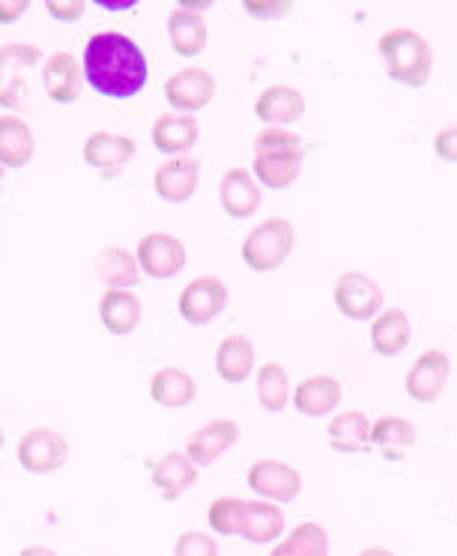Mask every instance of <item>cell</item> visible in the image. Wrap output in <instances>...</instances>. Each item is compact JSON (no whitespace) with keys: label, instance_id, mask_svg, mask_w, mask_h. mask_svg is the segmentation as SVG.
Masks as SVG:
<instances>
[{"label":"cell","instance_id":"6da1fadb","mask_svg":"<svg viewBox=\"0 0 457 556\" xmlns=\"http://www.w3.org/2000/svg\"><path fill=\"white\" fill-rule=\"evenodd\" d=\"M81 66H85L87 85L93 87L99 97L114 99V102L138 97L150 78V61L144 49L117 30H105L87 39Z\"/></svg>","mask_w":457,"mask_h":556},{"label":"cell","instance_id":"7a4b0ae2","mask_svg":"<svg viewBox=\"0 0 457 556\" xmlns=\"http://www.w3.org/2000/svg\"><path fill=\"white\" fill-rule=\"evenodd\" d=\"M377 49H380L385 73H389L392 81L412 87V90H419V87L431 81L433 49L419 30H409V27L385 30L380 42H377Z\"/></svg>","mask_w":457,"mask_h":556},{"label":"cell","instance_id":"3957f363","mask_svg":"<svg viewBox=\"0 0 457 556\" xmlns=\"http://www.w3.org/2000/svg\"><path fill=\"white\" fill-rule=\"evenodd\" d=\"M296 245V230L288 218H266L242 242V264L252 273H272L288 261Z\"/></svg>","mask_w":457,"mask_h":556},{"label":"cell","instance_id":"277c9868","mask_svg":"<svg viewBox=\"0 0 457 556\" xmlns=\"http://www.w3.org/2000/svg\"><path fill=\"white\" fill-rule=\"evenodd\" d=\"M39 63H46V54L34 42H10L0 49V109H25L27 73Z\"/></svg>","mask_w":457,"mask_h":556},{"label":"cell","instance_id":"5b68a950","mask_svg":"<svg viewBox=\"0 0 457 556\" xmlns=\"http://www.w3.org/2000/svg\"><path fill=\"white\" fill-rule=\"evenodd\" d=\"M15 458L22 464V470L34 472V476H49L66 467L69 460V440L58 428H30L15 448Z\"/></svg>","mask_w":457,"mask_h":556},{"label":"cell","instance_id":"8992f818","mask_svg":"<svg viewBox=\"0 0 457 556\" xmlns=\"http://www.w3.org/2000/svg\"><path fill=\"white\" fill-rule=\"evenodd\" d=\"M228 285L216 276H201L182 288L177 308L189 327H206L228 308Z\"/></svg>","mask_w":457,"mask_h":556},{"label":"cell","instance_id":"52a82bcc","mask_svg":"<svg viewBox=\"0 0 457 556\" xmlns=\"http://www.w3.org/2000/svg\"><path fill=\"white\" fill-rule=\"evenodd\" d=\"M335 305L341 315L356 324L373 320V317L383 312V288L365 273H344L335 281Z\"/></svg>","mask_w":457,"mask_h":556},{"label":"cell","instance_id":"ba28073f","mask_svg":"<svg viewBox=\"0 0 457 556\" xmlns=\"http://www.w3.org/2000/svg\"><path fill=\"white\" fill-rule=\"evenodd\" d=\"M135 257H138V266H141L144 276L165 281V278L180 276L189 254H186V245H182L180 237L165 233V230H153V233H144L138 240Z\"/></svg>","mask_w":457,"mask_h":556},{"label":"cell","instance_id":"9c48e42d","mask_svg":"<svg viewBox=\"0 0 457 556\" xmlns=\"http://www.w3.org/2000/svg\"><path fill=\"white\" fill-rule=\"evenodd\" d=\"M216 78L206 70H198V66H186L165 81V99H168L170 111L192 114V117L216 99Z\"/></svg>","mask_w":457,"mask_h":556},{"label":"cell","instance_id":"30bf717a","mask_svg":"<svg viewBox=\"0 0 457 556\" xmlns=\"http://www.w3.org/2000/svg\"><path fill=\"white\" fill-rule=\"evenodd\" d=\"M249 488L269 503H293L302 494V472L276 458L254 460L249 467Z\"/></svg>","mask_w":457,"mask_h":556},{"label":"cell","instance_id":"8fae6325","mask_svg":"<svg viewBox=\"0 0 457 556\" xmlns=\"http://www.w3.org/2000/svg\"><path fill=\"white\" fill-rule=\"evenodd\" d=\"M135 153H138L135 138H129V135L105 132V129L90 135L85 141V150H81L87 168H93L99 177H105V180H114L117 174H123V168L132 162Z\"/></svg>","mask_w":457,"mask_h":556},{"label":"cell","instance_id":"7c38bea8","mask_svg":"<svg viewBox=\"0 0 457 556\" xmlns=\"http://www.w3.org/2000/svg\"><path fill=\"white\" fill-rule=\"evenodd\" d=\"M240 434H242L240 422H233V419H213V422L201 425L194 434H189L182 452H186L189 460H192L194 467L201 470V467L216 464L221 455H228L230 448L237 446Z\"/></svg>","mask_w":457,"mask_h":556},{"label":"cell","instance_id":"4fadbf2b","mask_svg":"<svg viewBox=\"0 0 457 556\" xmlns=\"http://www.w3.org/2000/svg\"><path fill=\"white\" fill-rule=\"evenodd\" d=\"M448 375H452L448 353L424 351L407 371L404 389H407V395L412 401H419V404H433V401L445 392Z\"/></svg>","mask_w":457,"mask_h":556},{"label":"cell","instance_id":"5bb4252c","mask_svg":"<svg viewBox=\"0 0 457 556\" xmlns=\"http://www.w3.org/2000/svg\"><path fill=\"white\" fill-rule=\"evenodd\" d=\"M85 66L75 61L69 51H54L42 63V87L49 93L51 102L58 105H73L85 90Z\"/></svg>","mask_w":457,"mask_h":556},{"label":"cell","instance_id":"9a60e30c","mask_svg":"<svg viewBox=\"0 0 457 556\" xmlns=\"http://www.w3.org/2000/svg\"><path fill=\"white\" fill-rule=\"evenodd\" d=\"M198 182H201V162L194 156H177L158 165L153 189L165 204H186L198 192Z\"/></svg>","mask_w":457,"mask_h":556},{"label":"cell","instance_id":"2e32d148","mask_svg":"<svg viewBox=\"0 0 457 556\" xmlns=\"http://www.w3.org/2000/svg\"><path fill=\"white\" fill-rule=\"evenodd\" d=\"M218 198H221V210L230 218H249L254 216L261 204H264V192L261 182L254 180V174L249 168H230L221 177L218 186Z\"/></svg>","mask_w":457,"mask_h":556},{"label":"cell","instance_id":"e0dca14e","mask_svg":"<svg viewBox=\"0 0 457 556\" xmlns=\"http://www.w3.org/2000/svg\"><path fill=\"white\" fill-rule=\"evenodd\" d=\"M201 138V126L192 114H177V111H165L158 114L153 123V147L168 159L186 156Z\"/></svg>","mask_w":457,"mask_h":556},{"label":"cell","instance_id":"ac0fdd59","mask_svg":"<svg viewBox=\"0 0 457 556\" xmlns=\"http://www.w3.org/2000/svg\"><path fill=\"white\" fill-rule=\"evenodd\" d=\"M341 399H344V392H341L338 377L332 375H314L293 389V407L308 419L332 416L341 407Z\"/></svg>","mask_w":457,"mask_h":556},{"label":"cell","instance_id":"d6986e66","mask_svg":"<svg viewBox=\"0 0 457 556\" xmlns=\"http://www.w3.org/2000/svg\"><path fill=\"white\" fill-rule=\"evenodd\" d=\"M284 511L278 503L269 500H245L242 506V523L240 535L252 544H272L281 542L284 535Z\"/></svg>","mask_w":457,"mask_h":556},{"label":"cell","instance_id":"ffe728a7","mask_svg":"<svg viewBox=\"0 0 457 556\" xmlns=\"http://www.w3.org/2000/svg\"><path fill=\"white\" fill-rule=\"evenodd\" d=\"M147 467H150L156 491L165 500H170V503L180 500L198 482V467L189 460L186 452H168V455H162L158 460H147Z\"/></svg>","mask_w":457,"mask_h":556},{"label":"cell","instance_id":"44dd1931","mask_svg":"<svg viewBox=\"0 0 457 556\" xmlns=\"http://www.w3.org/2000/svg\"><path fill=\"white\" fill-rule=\"evenodd\" d=\"M93 273L109 288V291H132L141 281V266L138 257L123 245H105L102 252L93 257Z\"/></svg>","mask_w":457,"mask_h":556},{"label":"cell","instance_id":"7402d4cb","mask_svg":"<svg viewBox=\"0 0 457 556\" xmlns=\"http://www.w3.org/2000/svg\"><path fill=\"white\" fill-rule=\"evenodd\" d=\"M254 114L257 121H264L266 126H284L302 121L305 114V97L296 87L290 85H272L266 87L264 93L254 102Z\"/></svg>","mask_w":457,"mask_h":556},{"label":"cell","instance_id":"603a6c76","mask_svg":"<svg viewBox=\"0 0 457 556\" xmlns=\"http://www.w3.org/2000/svg\"><path fill=\"white\" fill-rule=\"evenodd\" d=\"M99 317L102 327L109 329L111 336H132L135 329L141 327L144 317V303L138 300L135 291H105L99 300Z\"/></svg>","mask_w":457,"mask_h":556},{"label":"cell","instance_id":"cb8c5ba5","mask_svg":"<svg viewBox=\"0 0 457 556\" xmlns=\"http://www.w3.org/2000/svg\"><path fill=\"white\" fill-rule=\"evenodd\" d=\"M371 428L373 422L361 410H344L332 416V422L326 428L329 434V446L335 452H347V455H365L371 452Z\"/></svg>","mask_w":457,"mask_h":556},{"label":"cell","instance_id":"d4e9b609","mask_svg":"<svg viewBox=\"0 0 457 556\" xmlns=\"http://www.w3.org/2000/svg\"><path fill=\"white\" fill-rule=\"evenodd\" d=\"M194 395H198V383L186 368L168 365V368H158L156 375L150 377V399L156 401L158 407L182 410L192 404Z\"/></svg>","mask_w":457,"mask_h":556},{"label":"cell","instance_id":"484cf974","mask_svg":"<svg viewBox=\"0 0 457 556\" xmlns=\"http://www.w3.org/2000/svg\"><path fill=\"white\" fill-rule=\"evenodd\" d=\"M37 153L34 129L18 114L0 117V165L3 168H25Z\"/></svg>","mask_w":457,"mask_h":556},{"label":"cell","instance_id":"4316f807","mask_svg":"<svg viewBox=\"0 0 457 556\" xmlns=\"http://www.w3.org/2000/svg\"><path fill=\"white\" fill-rule=\"evenodd\" d=\"M409 339H412V327H409L407 312L401 308H383L371 320V348L385 359L407 351Z\"/></svg>","mask_w":457,"mask_h":556},{"label":"cell","instance_id":"83f0119b","mask_svg":"<svg viewBox=\"0 0 457 556\" xmlns=\"http://www.w3.org/2000/svg\"><path fill=\"white\" fill-rule=\"evenodd\" d=\"M373 448L389 460H404L416 446V425L404 416H380L371 428Z\"/></svg>","mask_w":457,"mask_h":556},{"label":"cell","instance_id":"f1b7e54d","mask_svg":"<svg viewBox=\"0 0 457 556\" xmlns=\"http://www.w3.org/2000/svg\"><path fill=\"white\" fill-rule=\"evenodd\" d=\"M254 344L245 336H228V339L218 344L216 351V371L218 377L237 387V383H245L249 377L254 375Z\"/></svg>","mask_w":457,"mask_h":556},{"label":"cell","instance_id":"f546056e","mask_svg":"<svg viewBox=\"0 0 457 556\" xmlns=\"http://www.w3.org/2000/svg\"><path fill=\"white\" fill-rule=\"evenodd\" d=\"M168 37L174 51L180 58H198L201 51L206 49V22L201 13H192V10H174L168 15Z\"/></svg>","mask_w":457,"mask_h":556},{"label":"cell","instance_id":"4dcf8cb0","mask_svg":"<svg viewBox=\"0 0 457 556\" xmlns=\"http://www.w3.org/2000/svg\"><path fill=\"white\" fill-rule=\"evenodd\" d=\"M269 556H329V532L320 523L305 520L269 551Z\"/></svg>","mask_w":457,"mask_h":556},{"label":"cell","instance_id":"1f68e13d","mask_svg":"<svg viewBox=\"0 0 457 556\" xmlns=\"http://www.w3.org/2000/svg\"><path fill=\"white\" fill-rule=\"evenodd\" d=\"M257 401L261 407L269 413H281L288 410L290 401H293V392H290V377L284 371V365L278 363H266L257 368Z\"/></svg>","mask_w":457,"mask_h":556},{"label":"cell","instance_id":"d6a6232c","mask_svg":"<svg viewBox=\"0 0 457 556\" xmlns=\"http://www.w3.org/2000/svg\"><path fill=\"white\" fill-rule=\"evenodd\" d=\"M254 180L266 186V189H290L300 180L302 159L296 156H254L252 162Z\"/></svg>","mask_w":457,"mask_h":556},{"label":"cell","instance_id":"836d02e7","mask_svg":"<svg viewBox=\"0 0 457 556\" xmlns=\"http://www.w3.org/2000/svg\"><path fill=\"white\" fill-rule=\"evenodd\" d=\"M308 144L305 138L290 132L284 126H266L264 132L254 138V156H296L305 159Z\"/></svg>","mask_w":457,"mask_h":556},{"label":"cell","instance_id":"e575fe53","mask_svg":"<svg viewBox=\"0 0 457 556\" xmlns=\"http://www.w3.org/2000/svg\"><path fill=\"white\" fill-rule=\"evenodd\" d=\"M242 506H245V500L240 496H218L216 503L210 506L206 511V520H210V527L216 535H240V523H242Z\"/></svg>","mask_w":457,"mask_h":556},{"label":"cell","instance_id":"d590c367","mask_svg":"<svg viewBox=\"0 0 457 556\" xmlns=\"http://www.w3.org/2000/svg\"><path fill=\"white\" fill-rule=\"evenodd\" d=\"M174 556H221L216 535L210 532H182L177 544H174Z\"/></svg>","mask_w":457,"mask_h":556},{"label":"cell","instance_id":"8d00e7d4","mask_svg":"<svg viewBox=\"0 0 457 556\" xmlns=\"http://www.w3.org/2000/svg\"><path fill=\"white\" fill-rule=\"evenodd\" d=\"M242 10L252 15V18H261V22H278V18H284L293 10V3L290 0H245L242 3Z\"/></svg>","mask_w":457,"mask_h":556},{"label":"cell","instance_id":"74e56055","mask_svg":"<svg viewBox=\"0 0 457 556\" xmlns=\"http://www.w3.org/2000/svg\"><path fill=\"white\" fill-rule=\"evenodd\" d=\"M46 13L63 22V25H69V22H78L87 13V3L85 0H46Z\"/></svg>","mask_w":457,"mask_h":556},{"label":"cell","instance_id":"f35d334b","mask_svg":"<svg viewBox=\"0 0 457 556\" xmlns=\"http://www.w3.org/2000/svg\"><path fill=\"white\" fill-rule=\"evenodd\" d=\"M433 150L443 162L457 165V126H445V129L433 135Z\"/></svg>","mask_w":457,"mask_h":556},{"label":"cell","instance_id":"ab89813d","mask_svg":"<svg viewBox=\"0 0 457 556\" xmlns=\"http://www.w3.org/2000/svg\"><path fill=\"white\" fill-rule=\"evenodd\" d=\"M30 10V0H0V25H13Z\"/></svg>","mask_w":457,"mask_h":556},{"label":"cell","instance_id":"60d3db41","mask_svg":"<svg viewBox=\"0 0 457 556\" xmlns=\"http://www.w3.org/2000/svg\"><path fill=\"white\" fill-rule=\"evenodd\" d=\"M213 7V0H180V10H192V13H204Z\"/></svg>","mask_w":457,"mask_h":556},{"label":"cell","instance_id":"b9f144b4","mask_svg":"<svg viewBox=\"0 0 457 556\" xmlns=\"http://www.w3.org/2000/svg\"><path fill=\"white\" fill-rule=\"evenodd\" d=\"M18 556H58V551H51L46 544H30V547H25Z\"/></svg>","mask_w":457,"mask_h":556},{"label":"cell","instance_id":"7bdbcfd3","mask_svg":"<svg viewBox=\"0 0 457 556\" xmlns=\"http://www.w3.org/2000/svg\"><path fill=\"white\" fill-rule=\"evenodd\" d=\"M359 556H395L389 547H368V551H361Z\"/></svg>","mask_w":457,"mask_h":556},{"label":"cell","instance_id":"ee69618b","mask_svg":"<svg viewBox=\"0 0 457 556\" xmlns=\"http://www.w3.org/2000/svg\"><path fill=\"white\" fill-rule=\"evenodd\" d=\"M3 182H7V168L0 165V192H3Z\"/></svg>","mask_w":457,"mask_h":556},{"label":"cell","instance_id":"f6af8a7d","mask_svg":"<svg viewBox=\"0 0 457 556\" xmlns=\"http://www.w3.org/2000/svg\"><path fill=\"white\" fill-rule=\"evenodd\" d=\"M0 448H3V428H0Z\"/></svg>","mask_w":457,"mask_h":556}]
</instances>
